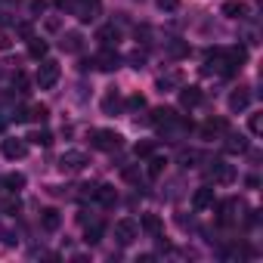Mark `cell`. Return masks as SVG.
Returning <instances> with one entry per match:
<instances>
[{
	"label": "cell",
	"instance_id": "cell-29",
	"mask_svg": "<svg viewBox=\"0 0 263 263\" xmlns=\"http://www.w3.org/2000/svg\"><path fill=\"white\" fill-rule=\"evenodd\" d=\"M152 152H155V143H152V140H143V143L134 146V155H137V158H149Z\"/></svg>",
	"mask_w": 263,
	"mask_h": 263
},
{
	"label": "cell",
	"instance_id": "cell-1",
	"mask_svg": "<svg viewBox=\"0 0 263 263\" xmlns=\"http://www.w3.org/2000/svg\"><path fill=\"white\" fill-rule=\"evenodd\" d=\"M121 134H115V130H93L90 134V146L93 149H99V152H115V149H121Z\"/></svg>",
	"mask_w": 263,
	"mask_h": 263
},
{
	"label": "cell",
	"instance_id": "cell-17",
	"mask_svg": "<svg viewBox=\"0 0 263 263\" xmlns=\"http://www.w3.org/2000/svg\"><path fill=\"white\" fill-rule=\"evenodd\" d=\"M248 102H251V93H248V90H235V93H229V108H232V111L248 108Z\"/></svg>",
	"mask_w": 263,
	"mask_h": 263
},
{
	"label": "cell",
	"instance_id": "cell-39",
	"mask_svg": "<svg viewBox=\"0 0 263 263\" xmlns=\"http://www.w3.org/2000/svg\"><path fill=\"white\" fill-rule=\"evenodd\" d=\"M130 62H134V68H143L146 65V53H134V56H130Z\"/></svg>",
	"mask_w": 263,
	"mask_h": 263
},
{
	"label": "cell",
	"instance_id": "cell-7",
	"mask_svg": "<svg viewBox=\"0 0 263 263\" xmlns=\"http://www.w3.org/2000/svg\"><path fill=\"white\" fill-rule=\"evenodd\" d=\"M0 152H4V158L16 161V158H25L28 155V143L25 140H4V143H0Z\"/></svg>",
	"mask_w": 263,
	"mask_h": 263
},
{
	"label": "cell",
	"instance_id": "cell-9",
	"mask_svg": "<svg viewBox=\"0 0 263 263\" xmlns=\"http://www.w3.org/2000/svg\"><path fill=\"white\" fill-rule=\"evenodd\" d=\"M214 201H217V195H214L211 186H198L195 195H192V208L195 211H208V208H214Z\"/></svg>",
	"mask_w": 263,
	"mask_h": 263
},
{
	"label": "cell",
	"instance_id": "cell-13",
	"mask_svg": "<svg viewBox=\"0 0 263 263\" xmlns=\"http://www.w3.org/2000/svg\"><path fill=\"white\" fill-rule=\"evenodd\" d=\"M96 41H99L102 47H118V41H121V31H118L115 25H102V28L96 31Z\"/></svg>",
	"mask_w": 263,
	"mask_h": 263
},
{
	"label": "cell",
	"instance_id": "cell-37",
	"mask_svg": "<svg viewBox=\"0 0 263 263\" xmlns=\"http://www.w3.org/2000/svg\"><path fill=\"white\" fill-rule=\"evenodd\" d=\"M124 180L127 183H140V171L137 167H124Z\"/></svg>",
	"mask_w": 263,
	"mask_h": 263
},
{
	"label": "cell",
	"instance_id": "cell-23",
	"mask_svg": "<svg viewBox=\"0 0 263 263\" xmlns=\"http://www.w3.org/2000/svg\"><path fill=\"white\" fill-rule=\"evenodd\" d=\"M177 161H180V167H195V164L201 161V152H198V149H186V152H180Z\"/></svg>",
	"mask_w": 263,
	"mask_h": 263
},
{
	"label": "cell",
	"instance_id": "cell-22",
	"mask_svg": "<svg viewBox=\"0 0 263 263\" xmlns=\"http://www.w3.org/2000/svg\"><path fill=\"white\" fill-rule=\"evenodd\" d=\"M102 111H105V115H118V111H121V96H118L115 90L102 99Z\"/></svg>",
	"mask_w": 263,
	"mask_h": 263
},
{
	"label": "cell",
	"instance_id": "cell-33",
	"mask_svg": "<svg viewBox=\"0 0 263 263\" xmlns=\"http://www.w3.org/2000/svg\"><path fill=\"white\" fill-rule=\"evenodd\" d=\"M248 127H251V134H254V137H260V134H263V115H260V111H257V115H251Z\"/></svg>",
	"mask_w": 263,
	"mask_h": 263
},
{
	"label": "cell",
	"instance_id": "cell-24",
	"mask_svg": "<svg viewBox=\"0 0 263 263\" xmlns=\"http://www.w3.org/2000/svg\"><path fill=\"white\" fill-rule=\"evenodd\" d=\"M164 167H167V161H164V158L149 155V177H152V180H158V177L164 174Z\"/></svg>",
	"mask_w": 263,
	"mask_h": 263
},
{
	"label": "cell",
	"instance_id": "cell-15",
	"mask_svg": "<svg viewBox=\"0 0 263 263\" xmlns=\"http://www.w3.org/2000/svg\"><path fill=\"white\" fill-rule=\"evenodd\" d=\"M226 152H232V155H235V152H238V155L248 152V140H245L241 134H226Z\"/></svg>",
	"mask_w": 263,
	"mask_h": 263
},
{
	"label": "cell",
	"instance_id": "cell-19",
	"mask_svg": "<svg viewBox=\"0 0 263 263\" xmlns=\"http://www.w3.org/2000/svg\"><path fill=\"white\" fill-rule=\"evenodd\" d=\"M149 235H158L161 232V217L158 214H143V223H140Z\"/></svg>",
	"mask_w": 263,
	"mask_h": 263
},
{
	"label": "cell",
	"instance_id": "cell-32",
	"mask_svg": "<svg viewBox=\"0 0 263 263\" xmlns=\"http://www.w3.org/2000/svg\"><path fill=\"white\" fill-rule=\"evenodd\" d=\"M180 81H183V78H180V71H174V74H167V78H161V81H158V90L164 93L167 87H177Z\"/></svg>",
	"mask_w": 263,
	"mask_h": 263
},
{
	"label": "cell",
	"instance_id": "cell-41",
	"mask_svg": "<svg viewBox=\"0 0 263 263\" xmlns=\"http://www.w3.org/2000/svg\"><path fill=\"white\" fill-rule=\"evenodd\" d=\"M19 34H22V37H31V25H28V22H22V25H19Z\"/></svg>",
	"mask_w": 263,
	"mask_h": 263
},
{
	"label": "cell",
	"instance_id": "cell-18",
	"mask_svg": "<svg viewBox=\"0 0 263 263\" xmlns=\"http://www.w3.org/2000/svg\"><path fill=\"white\" fill-rule=\"evenodd\" d=\"M28 56H31V59H44V56H47V41L28 37Z\"/></svg>",
	"mask_w": 263,
	"mask_h": 263
},
{
	"label": "cell",
	"instance_id": "cell-31",
	"mask_svg": "<svg viewBox=\"0 0 263 263\" xmlns=\"http://www.w3.org/2000/svg\"><path fill=\"white\" fill-rule=\"evenodd\" d=\"M28 118H31V121H47V118H50V108H47V105H31V108H28Z\"/></svg>",
	"mask_w": 263,
	"mask_h": 263
},
{
	"label": "cell",
	"instance_id": "cell-4",
	"mask_svg": "<svg viewBox=\"0 0 263 263\" xmlns=\"http://www.w3.org/2000/svg\"><path fill=\"white\" fill-rule=\"evenodd\" d=\"M68 10H71L81 22H90V19H96V13H99V0H71Z\"/></svg>",
	"mask_w": 263,
	"mask_h": 263
},
{
	"label": "cell",
	"instance_id": "cell-21",
	"mask_svg": "<svg viewBox=\"0 0 263 263\" xmlns=\"http://www.w3.org/2000/svg\"><path fill=\"white\" fill-rule=\"evenodd\" d=\"M81 34L78 31H68V34H62V50H68V53H78L81 50Z\"/></svg>",
	"mask_w": 263,
	"mask_h": 263
},
{
	"label": "cell",
	"instance_id": "cell-5",
	"mask_svg": "<svg viewBox=\"0 0 263 263\" xmlns=\"http://www.w3.org/2000/svg\"><path fill=\"white\" fill-rule=\"evenodd\" d=\"M137 232H140V226L134 220H118L115 223V241L118 245H130V241L137 238Z\"/></svg>",
	"mask_w": 263,
	"mask_h": 263
},
{
	"label": "cell",
	"instance_id": "cell-14",
	"mask_svg": "<svg viewBox=\"0 0 263 263\" xmlns=\"http://www.w3.org/2000/svg\"><path fill=\"white\" fill-rule=\"evenodd\" d=\"M59 223H62V217H59V211H56V208H47V211L41 214V226H44L47 232H56V229H59Z\"/></svg>",
	"mask_w": 263,
	"mask_h": 263
},
{
	"label": "cell",
	"instance_id": "cell-38",
	"mask_svg": "<svg viewBox=\"0 0 263 263\" xmlns=\"http://www.w3.org/2000/svg\"><path fill=\"white\" fill-rule=\"evenodd\" d=\"M186 53H189L186 44H171V56H186Z\"/></svg>",
	"mask_w": 263,
	"mask_h": 263
},
{
	"label": "cell",
	"instance_id": "cell-6",
	"mask_svg": "<svg viewBox=\"0 0 263 263\" xmlns=\"http://www.w3.org/2000/svg\"><path fill=\"white\" fill-rule=\"evenodd\" d=\"M93 68H102V71H115V68H121V56L115 53V47H105V50L93 59Z\"/></svg>",
	"mask_w": 263,
	"mask_h": 263
},
{
	"label": "cell",
	"instance_id": "cell-42",
	"mask_svg": "<svg viewBox=\"0 0 263 263\" xmlns=\"http://www.w3.org/2000/svg\"><path fill=\"white\" fill-rule=\"evenodd\" d=\"M44 7H47L44 0H34V4H31V10H34V13H44Z\"/></svg>",
	"mask_w": 263,
	"mask_h": 263
},
{
	"label": "cell",
	"instance_id": "cell-2",
	"mask_svg": "<svg viewBox=\"0 0 263 263\" xmlns=\"http://www.w3.org/2000/svg\"><path fill=\"white\" fill-rule=\"evenodd\" d=\"M59 74H62V71H59V62L44 59V62H41V68H37V78H34V81H37V87H41V90H53V87L59 84Z\"/></svg>",
	"mask_w": 263,
	"mask_h": 263
},
{
	"label": "cell",
	"instance_id": "cell-11",
	"mask_svg": "<svg viewBox=\"0 0 263 263\" xmlns=\"http://www.w3.org/2000/svg\"><path fill=\"white\" fill-rule=\"evenodd\" d=\"M201 99H204L201 87H180V105L183 108H195V105H201Z\"/></svg>",
	"mask_w": 263,
	"mask_h": 263
},
{
	"label": "cell",
	"instance_id": "cell-25",
	"mask_svg": "<svg viewBox=\"0 0 263 263\" xmlns=\"http://www.w3.org/2000/svg\"><path fill=\"white\" fill-rule=\"evenodd\" d=\"M102 232H105V226H102V223H93V226H87L84 241H87V245H96V241L102 238Z\"/></svg>",
	"mask_w": 263,
	"mask_h": 263
},
{
	"label": "cell",
	"instance_id": "cell-34",
	"mask_svg": "<svg viewBox=\"0 0 263 263\" xmlns=\"http://www.w3.org/2000/svg\"><path fill=\"white\" fill-rule=\"evenodd\" d=\"M127 108H134V111H140V108H146V96H140V93H134L127 99Z\"/></svg>",
	"mask_w": 263,
	"mask_h": 263
},
{
	"label": "cell",
	"instance_id": "cell-16",
	"mask_svg": "<svg viewBox=\"0 0 263 263\" xmlns=\"http://www.w3.org/2000/svg\"><path fill=\"white\" fill-rule=\"evenodd\" d=\"M99 204H105V208H111L115 201H118V192H115V186H96V195H93Z\"/></svg>",
	"mask_w": 263,
	"mask_h": 263
},
{
	"label": "cell",
	"instance_id": "cell-30",
	"mask_svg": "<svg viewBox=\"0 0 263 263\" xmlns=\"http://www.w3.org/2000/svg\"><path fill=\"white\" fill-rule=\"evenodd\" d=\"M232 211H235V198L220 201V223H232Z\"/></svg>",
	"mask_w": 263,
	"mask_h": 263
},
{
	"label": "cell",
	"instance_id": "cell-8",
	"mask_svg": "<svg viewBox=\"0 0 263 263\" xmlns=\"http://www.w3.org/2000/svg\"><path fill=\"white\" fill-rule=\"evenodd\" d=\"M59 167L68 171V174H78V171L87 167V155H84V152H65V155L59 158Z\"/></svg>",
	"mask_w": 263,
	"mask_h": 263
},
{
	"label": "cell",
	"instance_id": "cell-27",
	"mask_svg": "<svg viewBox=\"0 0 263 263\" xmlns=\"http://www.w3.org/2000/svg\"><path fill=\"white\" fill-rule=\"evenodd\" d=\"M4 186L13 189V192H19V189L25 186V174H7V177H4Z\"/></svg>",
	"mask_w": 263,
	"mask_h": 263
},
{
	"label": "cell",
	"instance_id": "cell-26",
	"mask_svg": "<svg viewBox=\"0 0 263 263\" xmlns=\"http://www.w3.org/2000/svg\"><path fill=\"white\" fill-rule=\"evenodd\" d=\"M28 143H34V146H53V134H50V130H34V134L28 137Z\"/></svg>",
	"mask_w": 263,
	"mask_h": 263
},
{
	"label": "cell",
	"instance_id": "cell-35",
	"mask_svg": "<svg viewBox=\"0 0 263 263\" xmlns=\"http://www.w3.org/2000/svg\"><path fill=\"white\" fill-rule=\"evenodd\" d=\"M155 4H158V7H161L164 13H174V10L180 7V0H155Z\"/></svg>",
	"mask_w": 263,
	"mask_h": 263
},
{
	"label": "cell",
	"instance_id": "cell-28",
	"mask_svg": "<svg viewBox=\"0 0 263 263\" xmlns=\"http://www.w3.org/2000/svg\"><path fill=\"white\" fill-rule=\"evenodd\" d=\"M19 208H22V201H19V198H13V195H10V198H4V204H0V211H4L7 217H16V214H19Z\"/></svg>",
	"mask_w": 263,
	"mask_h": 263
},
{
	"label": "cell",
	"instance_id": "cell-20",
	"mask_svg": "<svg viewBox=\"0 0 263 263\" xmlns=\"http://www.w3.org/2000/svg\"><path fill=\"white\" fill-rule=\"evenodd\" d=\"M201 134H204V137H214V134H226V121H223V118H211V121L201 127Z\"/></svg>",
	"mask_w": 263,
	"mask_h": 263
},
{
	"label": "cell",
	"instance_id": "cell-36",
	"mask_svg": "<svg viewBox=\"0 0 263 263\" xmlns=\"http://www.w3.org/2000/svg\"><path fill=\"white\" fill-rule=\"evenodd\" d=\"M78 189H81V192H78L81 198H93V195H96V186H93V183H84V186H78Z\"/></svg>",
	"mask_w": 263,
	"mask_h": 263
},
{
	"label": "cell",
	"instance_id": "cell-12",
	"mask_svg": "<svg viewBox=\"0 0 263 263\" xmlns=\"http://www.w3.org/2000/svg\"><path fill=\"white\" fill-rule=\"evenodd\" d=\"M174 118H177V111H174V108H167V105H161V108H152V111H149V124H155V127H171V124H174Z\"/></svg>",
	"mask_w": 263,
	"mask_h": 263
},
{
	"label": "cell",
	"instance_id": "cell-10",
	"mask_svg": "<svg viewBox=\"0 0 263 263\" xmlns=\"http://www.w3.org/2000/svg\"><path fill=\"white\" fill-rule=\"evenodd\" d=\"M248 13H251V7L245 4V0H226L223 4V16L226 19H248Z\"/></svg>",
	"mask_w": 263,
	"mask_h": 263
},
{
	"label": "cell",
	"instance_id": "cell-3",
	"mask_svg": "<svg viewBox=\"0 0 263 263\" xmlns=\"http://www.w3.org/2000/svg\"><path fill=\"white\" fill-rule=\"evenodd\" d=\"M208 177H211L214 183H223V186H226V183L235 180V167H232L229 161H223V158H214L211 167H208Z\"/></svg>",
	"mask_w": 263,
	"mask_h": 263
},
{
	"label": "cell",
	"instance_id": "cell-43",
	"mask_svg": "<svg viewBox=\"0 0 263 263\" xmlns=\"http://www.w3.org/2000/svg\"><path fill=\"white\" fill-rule=\"evenodd\" d=\"M0 78H4V68H0Z\"/></svg>",
	"mask_w": 263,
	"mask_h": 263
},
{
	"label": "cell",
	"instance_id": "cell-40",
	"mask_svg": "<svg viewBox=\"0 0 263 263\" xmlns=\"http://www.w3.org/2000/svg\"><path fill=\"white\" fill-rule=\"evenodd\" d=\"M10 44H13V37L7 31H0V50H10Z\"/></svg>",
	"mask_w": 263,
	"mask_h": 263
}]
</instances>
